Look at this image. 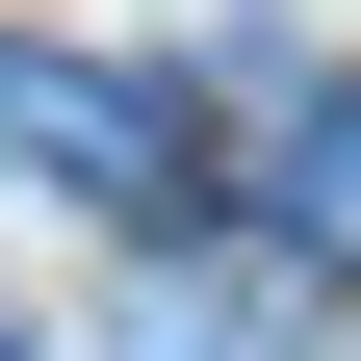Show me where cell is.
<instances>
[{
  "label": "cell",
  "instance_id": "obj_1",
  "mask_svg": "<svg viewBox=\"0 0 361 361\" xmlns=\"http://www.w3.org/2000/svg\"><path fill=\"white\" fill-rule=\"evenodd\" d=\"M0 155H26V180H104V207H180L207 129H180L155 78H104V52H0Z\"/></svg>",
  "mask_w": 361,
  "mask_h": 361
},
{
  "label": "cell",
  "instance_id": "obj_2",
  "mask_svg": "<svg viewBox=\"0 0 361 361\" xmlns=\"http://www.w3.org/2000/svg\"><path fill=\"white\" fill-rule=\"evenodd\" d=\"M258 233L361 258V78H284V104H258Z\"/></svg>",
  "mask_w": 361,
  "mask_h": 361
},
{
  "label": "cell",
  "instance_id": "obj_3",
  "mask_svg": "<svg viewBox=\"0 0 361 361\" xmlns=\"http://www.w3.org/2000/svg\"><path fill=\"white\" fill-rule=\"evenodd\" d=\"M104 361H284V310H258V284H207V258H155V284L104 310Z\"/></svg>",
  "mask_w": 361,
  "mask_h": 361
},
{
  "label": "cell",
  "instance_id": "obj_4",
  "mask_svg": "<svg viewBox=\"0 0 361 361\" xmlns=\"http://www.w3.org/2000/svg\"><path fill=\"white\" fill-rule=\"evenodd\" d=\"M0 361H26V336H0Z\"/></svg>",
  "mask_w": 361,
  "mask_h": 361
}]
</instances>
